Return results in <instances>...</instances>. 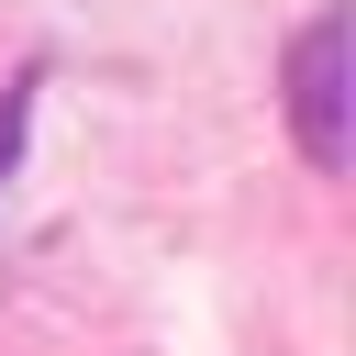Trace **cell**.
<instances>
[{"mask_svg":"<svg viewBox=\"0 0 356 356\" xmlns=\"http://www.w3.org/2000/svg\"><path fill=\"white\" fill-rule=\"evenodd\" d=\"M289 134H300V156L323 178L356 156V122H345V0H323L289 33Z\"/></svg>","mask_w":356,"mask_h":356,"instance_id":"1","label":"cell"},{"mask_svg":"<svg viewBox=\"0 0 356 356\" xmlns=\"http://www.w3.org/2000/svg\"><path fill=\"white\" fill-rule=\"evenodd\" d=\"M22 134H33V67H22L11 89H0V178L22 167Z\"/></svg>","mask_w":356,"mask_h":356,"instance_id":"2","label":"cell"}]
</instances>
